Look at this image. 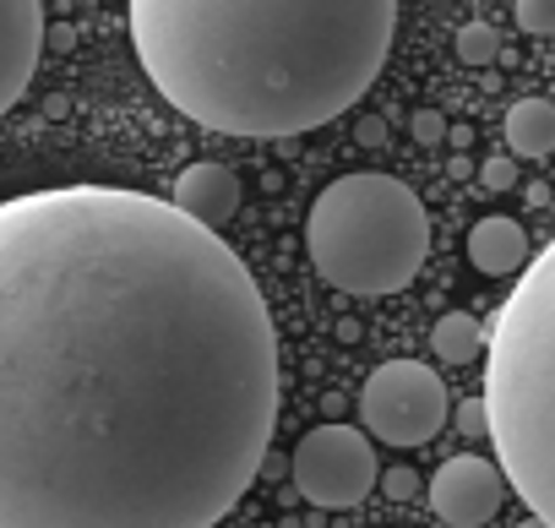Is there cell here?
Segmentation results:
<instances>
[{
  "label": "cell",
  "instance_id": "cell-5",
  "mask_svg": "<svg viewBox=\"0 0 555 528\" xmlns=\"http://www.w3.org/2000/svg\"><path fill=\"white\" fill-rule=\"evenodd\" d=\"M360 425L387 447H425L447 425V387L420 360H387L360 387Z\"/></svg>",
  "mask_w": 555,
  "mask_h": 528
},
{
  "label": "cell",
  "instance_id": "cell-19",
  "mask_svg": "<svg viewBox=\"0 0 555 528\" xmlns=\"http://www.w3.org/2000/svg\"><path fill=\"white\" fill-rule=\"evenodd\" d=\"M354 142H360V147H382V142H387V126H382L376 115H365V120L354 126Z\"/></svg>",
  "mask_w": 555,
  "mask_h": 528
},
{
  "label": "cell",
  "instance_id": "cell-15",
  "mask_svg": "<svg viewBox=\"0 0 555 528\" xmlns=\"http://www.w3.org/2000/svg\"><path fill=\"white\" fill-rule=\"evenodd\" d=\"M409 126H414V142H425V147L447 142V131H452L441 110H414V120H409Z\"/></svg>",
  "mask_w": 555,
  "mask_h": 528
},
{
  "label": "cell",
  "instance_id": "cell-20",
  "mask_svg": "<svg viewBox=\"0 0 555 528\" xmlns=\"http://www.w3.org/2000/svg\"><path fill=\"white\" fill-rule=\"evenodd\" d=\"M44 39H50L55 50H72V44H77V34H72V28H55V34H44Z\"/></svg>",
  "mask_w": 555,
  "mask_h": 528
},
{
  "label": "cell",
  "instance_id": "cell-7",
  "mask_svg": "<svg viewBox=\"0 0 555 528\" xmlns=\"http://www.w3.org/2000/svg\"><path fill=\"white\" fill-rule=\"evenodd\" d=\"M501 501H506V474H501V463L474 458V452L447 458V463L436 468V479H430V512H436L441 523H452V528H479V523H490V517L501 512Z\"/></svg>",
  "mask_w": 555,
  "mask_h": 528
},
{
  "label": "cell",
  "instance_id": "cell-16",
  "mask_svg": "<svg viewBox=\"0 0 555 528\" xmlns=\"http://www.w3.org/2000/svg\"><path fill=\"white\" fill-rule=\"evenodd\" d=\"M479 185H485V191H512V185H517V164H512L506 153H501V158H485V164H479Z\"/></svg>",
  "mask_w": 555,
  "mask_h": 528
},
{
  "label": "cell",
  "instance_id": "cell-11",
  "mask_svg": "<svg viewBox=\"0 0 555 528\" xmlns=\"http://www.w3.org/2000/svg\"><path fill=\"white\" fill-rule=\"evenodd\" d=\"M506 142H512V158L555 153V104L550 99H517L506 110Z\"/></svg>",
  "mask_w": 555,
  "mask_h": 528
},
{
  "label": "cell",
  "instance_id": "cell-12",
  "mask_svg": "<svg viewBox=\"0 0 555 528\" xmlns=\"http://www.w3.org/2000/svg\"><path fill=\"white\" fill-rule=\"evenodd\" d=\"M430 349H436V360H447V365H468V360L485 355V327H479L468 311H447V317L436 322V333H430Z\"/></svg>",
  "mask_w": 555,
  "mask_h": 528
},
{
  "label": "cell",
  "instance_id": "cell-3",
  "mask_svg": "<svg viewBox=\"0 0 555 528\" xmlns=\"http://www.w3.org/2000/svg\"><path fill=\"white\" fill-rule=\"evenodd\" d=\"M485 409L501 474L522 506L555 528V240L522 268L490 322Z\"/></svg>",
  "mask_w": 555,
  "mask_h": 528
},
{
  "label": "cell",
  "instance_id": "cell-13",
  "mask_svg": "<svg viewBox=\"0 0 555 528\" xmlns=\"http://www.w3.org/2000/svg\"><path fill=\"white\" fill-rule=\"evenodd\" d=\"M501 55V34L490 23H463L457 28V61L463 66H490Z\"/></svg>",
  "mask_w": 555,
  "mask_h": 528
},
{
  "label": "cell",
  "instance_id": "cell-4",
  "mask_svg": "<svg viewBox=\"0 0 555 528\" xmlns=\"http://www.w3.org/2000/svg\"><path fill=\"white\" fill-rule=\"evenodd\" d=\"M306 250L344 295H398L430 256L425 202L392 175H344L311 202Z\"/></svg>",
  "mask_w": 555,
  "mask_h": 528
},
{
  "label": "cell",
  "instance_id": "cell-18",
  "mask_svg": "<svg viewBox=\"0 0 555 528\" xmlns=\"http://www.w3.org/2000/svg\"><path fill=\"white\" fill-rule=\"evenodd\" d=\"M457 430H468V436H490V409H485V398L457 403Z\"/></svg>",
  "mask_w": 555,
  "mask_h": 528
},
{
  "label": "cell",
  "instance_id": "cell-6",
  "mask_svg": "<svg viewBox=\"0 0 555 528\" xmlns=\"http://www.w3.org/2000/svg\"><path fill=\"white\" fill-rule=\"evenodd\" d=\"M289 474H295V490L311 506H360L376 490V479H382L376 447L354 425H317V430H306L295 458H289Z\"/></svg>",
  "mask_w": 555,
  "mask_h": 528
},
{
  "label": "cell",
  "instance_id": "cell-14",
  "mask_svg": "<svg viewBox=\"0 0 555 528\" xmlns=\"http://www.w3.org/2000/svg\"><path fill=\"white\" fill-rule=\"evenodd\" d=\"M517 28L522 34H533V39H544V34H555V0H517Z\"/></svg>",
  "mask_w": 555,
  "mask_h": 528
},
{
  "label": "cell",
  "instance_id": "cell-21",
  "mask_svg": "<svg viewBox=\"0 0 555 528\" xmlns=\"http://www.w3.org/2000/svg\"><path fill=\"white\" fill-rule=\"evenodd\" d=\"M517 528H550V523H544V517H522Z\"/></svg>",
  "mask_w": 555,
  "mask_h": 528
},
{
  "label": "cell",
  "instance_id": "cell-2",
  "mask_svg": "<svg viewBox=\"0 0 555 528\" xmlns=\"http://www.w3.org/2000/svg\"><path fill=\"white\" fill-rule=\"evenodd\" d=\"M398 0H131L147 82L223 137H300L382 77Z\"/></svg>",
  "mask_w": 555,
  "mask_h": 528
},
{
  "label": "cell",
  "instance_id": "cell-10",
  "mask_svg": "<svg viewBox=\"0 0 555 528\" xmlns=\"http://www.w3.org/2000/svg\"><path fill=\"white\" fill-rule=\"evenodd\" d=\"M468 261H474L485 279H506V273L528 268V234H522V223L517 218H501V213L479 218L468 229Z\"/></svg>",
  "mask_w": 555,
  "mask_h": 528
},
{
  "label": "cell",
  "instance_id": "cell-17",
  "mask_svg": "<svg viewBox=\"0 0 555 528\" xmlns=\"http://www.w3.org/2000/svg\"><path fill=\"white\" fill-rule=\"evenodd\" d=\"M382 495H392V501L420 495V474L414 468H382Z\"/></svg>",
  "mask_w": 555,
  "mask_h": 528
},
{
  "label": "cell",
  "instance_id": "cell-9",
  "mask_svg": "<svg viewBox=\"0 0 555 528\" xmlns=\"http://www.w3.org/2000/svg\"><path fill=\"white\" fill-rule=\"evenodd\" d=\"M240 175L234 169H223V164H212V158H202V164H191L180 180H175V207L191 218V223H202V229H212L218 234V223H229L234 213H240Z\"/></svg>",
  "mask_w": 555,
  "mask_h": 528
},
{
  "label": "cell",
  "instance_id": "cell-8",
  "mask_svg": "<svg viewBox=\"0 0 555 528\" xmlns=\"http://www.w3.org/2000/svg\"><path fill=\"white\" fill-rule=\"evenodd\" d=\"M44 0H0V115H7L44 55Z\"/></svg>",
  "mask_w": 555,
  "mask_h": 528
},
{
  "label": "cell",
  "instance_id": "cell-1",
  "mask_svg": "<svg viewBox=\"0 0 555 528\" xmlns=\"http://www.w3.org/2000/svg\"><path fill=\"white\" fill-rule=\"evenodd\" d=\"M272 425V317L212 229L126 185L0 202V528H212Z\"/></svg>",
  "mask_w": 555,
  "mask_h": 528
}]
</instances>
